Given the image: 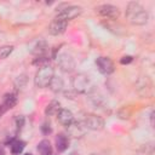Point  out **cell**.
I'll return each mask as SVG.
<instances>
[{
	"label": "cell",
	"mask_w": 155,
	"mask_h": 155,
	"mask_svg": "<svg viewBox=\"0 0 155 155\" xmlns=\"http://www.w3.org/2000/svg\"><path fill=\"white\" fill-rule=\"evenodd\" d=\"M38 151L40 155H52V145L48 139H42L38 144Z\"/></svg>",
	"instance_id": "obj_14"
},
{
	"label": "cell",
	"mask_w": 155,
	"mask_h": 155,
	"mask_svg": "<svg viewBox=\"0 0 155 155\" xmlns=\"http://www.w3.org/2000/svg\"><path fill=\"white\" fill-rule=\"evenodd\" d=\"M86 128L92 130V131H101L104 128V120L103 117L96 115V114H87L82 121Z\"/></svg>",
	"instance_id": "obj_4"
},
{
	"label": "cell",
	"mask_w": 155,
	"mask_h": 155,
	"mask_svg": "<svg viewBox=\"0 0 155 155\" xmlns=\"http://www.w3.org/2000/svg\"><path fill=\"white\" fill-rule=\"evenodd\" d=\"M24 155H33V154H29V153H27V154H24Z\"/></svg>",
	"instance_id": "obj_28"
},
{
	"label": "cell",
	"mask_w": 155,
	"mask_h": 155,
	"mask_svg": "<svg viewBox=\"0 0 155 155\" xmlns=\"http://www.w3.org/2000/svg\"><path fill=\"white\" fill-rule=\"evenodd\" d=\"M57 62H58L59 68L64 73H71L75 69V61H74L73 56L69 54V53H67V52L61 53L57 57Z\"/></svg>",
	"instance_id": "obj_7"
},
{
	"label": "cell",
	"mask_w": 155,
	"mask_h": 155,
	"mask_svg": "<svg viewBox=\"0 0 155 155\" xmlns=\"http://www.w3.org/2000/svg\"><path fill=\"white\" fill-rule=\"evenodd\" d=\"M73 88L78 93H84V94H91L94 91V86L91 82L90 78L85 74H78L73 78Z\"/></svg>",
	"instance_id": "obj_3"
},
{
	"label": "cell",
	"mask_w": 155,
	"mask_h": 155,
	"mask_svg": "<svg viewBox=\"0 0 155 155\" xmlns=\"http://www.w3.org/2000/svg\"><path fill=\"white\" fill-rule=\"evenodd\" d=\"M24 116H22V115H19V116H16V119H15V122H16V128H17V131H21L22 128H23V126H24Z\"/></svg>",
	"instance_id": "obj_21"
},
{
	"label": "cell",
	"mask_w": 155,
	"mask_h": 155,
	"mask_svg": "<svg viewBox=\"0 0 155 155\" xmlns=\"http://www.w3.org/2000/svg\"><path fill=\"white\" fill-rule=\"evenodd\" d=\"M117 115L120 119H128L131 116V111L128 110V108H122L117 111Z\"/></svg>",
	"instance_id": "obj_22"
},
{
	"label": "cell",
	"mask_w": 155,
	"mask_h": 155,
	"mask_svg": "<svg viewBox=\"0 0 155 155\" xmlns=\"http://www.w3.org/2000/svg\"><path fill=\"white\" fill-rule=\"evenodd\" d=\"M68 147H69V138H68V136L64 134V133L57 134V137H56V148H57V150L59 153H63V151H65L68 149Z\"/></svg>",
	"instance_id": "obj_12"
},
{
	"label": "cell",
	"mask_w": 155,
	"mask_h": 155,
	"mask_svg": "<svg viewBox=\"0 0 155 155\" xmlns=\"http://www.w3.org/2000/svg\"><path fill=\"white\" fill-rule=\"evenodd\" d=\"M91 155H98V154H94V153H93V154H91Z\"/></svg>",
	"instance_id": "obj_29"
},
{
	"label": "cell",
	"mask_w": 155,
	"mask_h": 155,
	"mask_svg": "<svg viewBox=\"0 0 155 155\" xmlns=\"http://www.w3.org/2000/svg\"><path fill=\"white\" fill-rule=\"evenodd\" d=\"M54 76V70L52 68V65L46 64L42 65L38 69V71L35 73V78H34V84L38 88H44L47 87L52 80V78Z\"/></svg>",
	"instance_id": "obj_2"
},
{
	"label": "cell",
	"mask_w": 155,
	"mask_h": 155,
	"mask_svg": "<svg viewBox=\"0 0 155 155\" xmlns=\"http://www.w3.org/2000/svg\"><path fill=\"white\" fill-rule=\"evenodd\" d=\"M82 12V8L80 6H74V5H70V6H67L64 8H62L61 11L57 12V18H61L65 22L68 21H71L74 18H76L78 16H80Z\"/></svg>",
	"instance_id": "obj_5"
},
{
	"label": "cell",
	"mask_w": 155,
	"mask_h": 155,
	"mask_svg": "<svg viewBox=\"0 0 155 155\" xmlns=\"http://www.w3.org/2000/svg\"><path fill=\"white\" fill-rule=\"evenodd\" d=\"M48 87H50V90L53 91L54 93H58V92H61V91L63 90L64 82H63L62 78H59V76H53L52 80H51V82H50V85H48Z\"/></svg>",
	"instance_id": "obj_15"
},
{
	"label": "cell",
	"mask_w": 155,
	"mask_h": 155,
	"mask_svg": "<svg viewBox=\"0 0 155 155\" xmlns=\"http://www.w3.org/2000/svg\"><path fill=\"white\" fill-rule=\"evenodd\" d=\"M61 109V104L58 101H52L47 104L46 109H45V114L47 116H52V115H57V113Z\"/></svg>",
	"instance_id": "obj_17"
},
{
	"label": "cell",
	"mask_w": 155,
	"mask_h": 155,
	"mask_svg": "<svg viewBox=\"0 0 155 155\" xmlns=\"http://www.w3.org/2000/svg\"><path fill=\"white\" fill-rule=\"evenodd\" d=\"M27 81H28V78H27L25 74H22V75H19V76H17L16 80H15V86H16V88H18V90L24 88L25 85H27Z\"/></svg>",
	"instance_id": "obj_19"
},
{
	"label": "cell",
	"mask_w": 155,
	"mask_h": 155,
	"mask_svg": "<svg viewBox=\"0 0 155 155\" xmlns=\"http://www.w3.org/2000/svg\"><path fill=\"white\" fill-rule=\"evenodd\" d=\"M143 149H144V153L143 154H145V155H154V147H153L151 143L143 145Z\"/></svg>",
	"instance_id": "obj_23"
},
{
	"label": "cell",
	"mask_w": 155,
	"mask_h": 155,
	"mask_svg": "<svg viewBox=\"0 0 155 155\" xmlns=\"http://www.w3.org/2000/svg\"><path fill=\"white\" fill-rule=\"evenodd\" d=\"M57 120L62 126H69L73 121H74V115L69 109L65 108H61L59 111L57 113Z\"/></svg>",
	"instance_id": "obj_11"
},
{
	"label": "cell",
	"mask_w": 155,
	"mask_h": 155,
	"mask_svg": "<svg viewBox=\"0 0 155 155\" xmlns=\"http://www.w3.org/2000/svg\"><path fill=\"white\" fill-rule=\"evenodd\" d=\"M41 132L44 134H50L52 132V128H51V125L48 122H44L42 126H41Z\"/></svg>",
	"instance_id": "obj_24"
},
{
	"label": "cell",
	"mask_w": 155,
	"mask_h": 155,
	"mask_svg": "<svg viewBox=\"0 0 155 155\" xmlns=\"http://www.w3.org/2000/svg\"><path fill=\"white\" fill-rule=\"evenodd\" d=\"M17 104V94L16 93H6L4 96V107L6 109H11Z\"/></svg>",
	"instance_id": "obj_18"
},
{
	"label": "cell",
	"mask_w": 155,
	"mask_h": 155,
	"mask_svg": "<svg viewBox=\"0 0 155 155\" xmlns=\"http://www.w3.org/2000/svg\"><path fill=\"white\" fill-rule=\"evenodd\" d=\"M132 61H133V57H132V56H124V57H121L120 63L125 65V64H130Z\"/></svg>",
	"instance_id": "obj_25"
},
{
	"label": "cell",
	"mask_w": 155,
	"mask_h": 155,
	"mask_svg": "<svg viewBox=\"0 0 155 155\" xmlns=\"http://www.w3.org/2000/svg\"><path fill=\"white\" fill-rule=\"evenodd\" d=\"M126 18L133 25H144L148 23L149 15L139 2L131 1L126 7Z\"/></svg>",
	"instance_id": "obj_1"
},
{
	"label": "cell",
	"mask_w": 155,
	"mask_h": 155,
	"mask_svg": "<svg viewBox=\"0 0 155 155\" xmlns=\"http://www.w3.org/2000/svg\"><path fill=\"white\" fill-rule=\"evenodd\" d=\"M13 48H15V47H13L12 45H4V46H1V47H0V59L7 58V57L12 53Z\"/></svg>",
	"instance_id": "obj_20"
},
{
	"label": "cell",
	"mask_w": 155,
	"mask_h": 155,
	"mask_svg": "<svg viewBox=\"0 0 155 155\" xmlns=\"http://www.w3.org/2000/svg\"><path fill=\"white\" fill-rule=\"evenodd\" d=\"M47 50H48V46H47L46 41H45V40H40V41H38V42L35 44V46L31 48V53L36 54L38 57H40V56H46Z\"/></svg>",
	"instance_id": "obj_13"
},
{
	"label": "cell",
	"mask_w": 155,
	"mask_h": 155,
	"mask_svg": "<svg viewBox=\"0 0 155 155\" xmlns=\"http://www.w3.org/2000/svg\"><path fill=\"white\" fill-rule=\"evenodd\" d=\"M0 155H5V150L2 147H0Z\"/></svg>",
	"instance_id": "obj_26"
},
{
	"label": "cell",
	"mask_w": 155,
	"mask_h": 155,
	"mask_svg": "<svg viewBox=\"0 0 155 155\" xmlns=\"http://www.w3.org/2000/svg\"><path fill=\"white\" fill-rule=\"evenodd\" d=\"M96 65L98 70L104 75H109L115 70L114 63L109 57H98L96 59Z\"/></svg>",
	"instance_id": "obj_8"
},
{
	"label": "cell",
	"mask_w": 155,
	"mask_h": 155,
	"mask_svg": "<svg viewBox=\"0 0 155 155\" xmlns=\"http://www.w3.org/2000/svg\"><path fill=\"white\" fill-rule=\"evenodd\" d=\"M96 12L105 18H110V19H116L120 15V11L116 6L110 5V4H103L96 7Z\"/></svg>",
	"instance_id": "obj_6"
},
{
	"label": "cell",
	"mask_w": 155,
	"mask_h": 155,
	"mask_svg": "<svg viewBox=\"0 0 155 155\" xmlns=\"http://www.w3.org/2000/svg\"><path fill=\"white\" fill-rule=\"evenodd\" d=\"M10 147H11V154L12 155H19L23 151L25 143L23 140H19V139H13L10 143Z\"/></svg>",
	"instance_id": "obj_16"
},
{
	"label": "cell",
	"mask_w": 155,
	"mask_h": 155,
	"mask_svg": "<svg viewBox=\"0 0 155 155\" xmlns=\"http://www.w3.org/2000/svg\"><path fill=\"white\" fill-rule=\"evenodd\" d=\"M67 25H68V22H65V21L56 17L54 19L51 21V23L48 25V33L51 35H54V36L61 35V34H63L65 31Z\"/></svg>",
	"instance_id": "obj_9"
},
{
	"label": "cell",
	"mask_w": 155,
	"mask_h": 155,
	"mask_svg": "<svg viewBox=\"0 0 155 155\" xmlns=\"http://www.w3.org/2000/svg\"><path fill=\"white\" fill-rule=\"evenodd\" d=\"M70 155H78V154H76V153H71Z\"/></svg>",
	"instance_id": "obj_27"
},
{
	"label": "cell",
	"mask_w": 155,
	"mask_h": 155,
	"mask_svg": "<svg viewBox=\"0 0 155 155\" xmlns=\"http://www.w3.org/2000/svg\"><path fill=\"white\" fill-rule=\"evenodd\" d=\"M86 130L87 128L85 127L82 121H73L69 126H67V132L73 138H81L85 134Z\"/></svg>",
	"instance_id": "obj_10"
}]
</instances>
